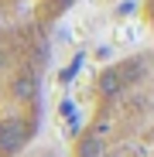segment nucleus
Listing matches in <instances>:
<instances>
[{
    "label": "nucleus",
    "instance_id": "nucleus-2",
    "mask_svg": "<svg viewBox=\"0 0 154 157\" xmlns=\"http://www.w3.org/2000/svg\"><path fill=\"white\" fill-rule=\"evenodd\" d=\"M51 34L0 31V157H21L41 130Z\"/></svg>",
    "mask_w": 154,
    "mask_h": 157
},
{
    "label": "nucleus",
    "instance_id": "nucleus-3",
    "mask_svg": "<svg viewBox=\"0 0 154 157\" xmlns=\"http://www.w3.org/2000/svg\"><path fill=\"white\" fill-rule=\"evenodd\" d=\"M75 7V0H0V31L51 34V28Z\"/></svg>",
    "mask_w": 154,
    "mask_h": 157
},
{
    "label": "nucleus",
    "instance_id": "nucleus-1",
    "mask_svg": "<svg viewBox=\"0 0 154 157\" xmlns=\"http://www.w3.org/2000/svg\"><path fill=\"white\" fill-rule=\"evenodd\" d=\"M151 51H130L89 78L86 109L69 140V157H151L154 133Z\"/></svg>",
    "mask_w": 154,
    "mask_h": 157
}]
</instances>
